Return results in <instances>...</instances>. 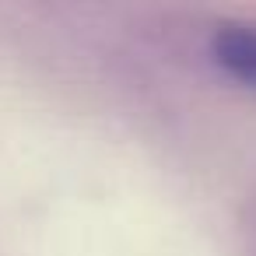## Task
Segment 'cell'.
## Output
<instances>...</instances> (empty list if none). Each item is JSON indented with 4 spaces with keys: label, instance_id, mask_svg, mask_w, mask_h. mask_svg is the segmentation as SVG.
<instances>
[{
    "label": "cell",
    "instance_id": "obj_1",
    "mask_svg": "<svg viewBox=\"0 0 256 256\" xmlns=\"http://www.w3.org/2000/svg\"><path fill=\"white\" fill-rule=\"evenodd\" d=\"M207 53L228 81H235L242 88H256V22L214 25V32L207 39Z\"/></svg>",
    "mask_w": 256,
    "mask_h": 256
},
{
    "label": "cell",
    "instance_id": "obj_2",
    "mask_svg": "<svg viewBox=\"0 0 256 256\" xmlns=\"http://www.w3.org/2000/svg\"><path fill=\"white\" fill-rule=\"evenodd\" d=\"M242 242H246V252L256 256V193L249 196V204L242 210Z\"/></svg>",
    "mask_w": 256,
    "mask_h": 256
}]
</instances>
